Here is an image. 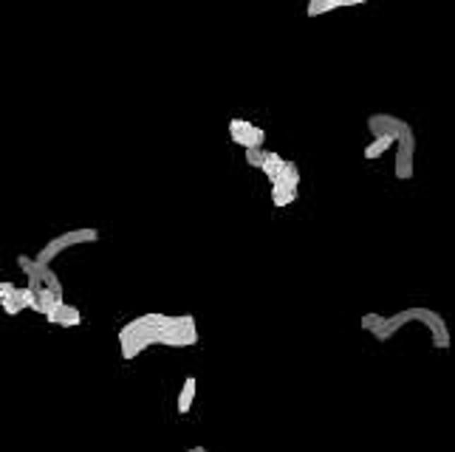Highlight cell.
<instances>
[{"label": "cell", "mask_w": 455, "mask_h": 452, "mask_svg": "<svg viewBox=\"0 0 455 452\" xmlns=\"http://www.w3.org/2000/svg\"><path fill=\"white\" fill-rule=\"evenodd\" d=\"M365 0H308V17H319V14H328L333 8H342V6H359Z\"/></svg>", "instance_id": "cell-10"}, {"label": "cell", "mask_w": 455, "mask_h": 452, "mask_svg": "<svg viewBox=\"0 0 455 452\" xmlns=\"http://www.w3.org/2000/svg\"><path fill=\"white\" fill-rule=\"evenodd\" d=\"M187 452H206V449H203V446H189Z\"/></svg>", "instance_id": "cell-17"}, {"label": "cell", "mask_w": 455, "mask_h": 452, "mask_svg": "<svg viewBox=\"0 0 455 452\" xmlns=\"http://www.w3.org/2000/svg\"><path fill=\"white\" fill-rule=\"evenodd\" d=\"M51 325H59V328H73V325H79L82 322V314H79V308L76 305H68V302H59L48 316H45Z\"/></svg>", "instance_id": "cell-8"}, {"label": "cell", "mask_w": 455, "mask_h": 452, "mask_svg": "<svg viewBox=\"0 0 455 452\" xmlns=\"http://www.w3.org/2000/svg\"><path fill=\"white\" fill-rule=\"evenodd\" d=\"M390 144H396L393 136H373V141L365 147V158H379L384 150H390Z\"/></svg>", "instance_id": "cell-13"}, {"label": "cell", "mask_w": 455, "mask_h": 452, "mask_svg": "<svg viewBox=\"0 0 455 452\" xmlns=\"http://www.w3.org/2000/svg\"><path fill=\"white\" fill-rule=\"evenodd\" d=\"M277 184H285V186L300 189V170H297V164H294V161H288V164H285V172L280 175V181H277Z\"/></svg>", "instance_id": "cell-14"}, {"label": "cell", "mask_w": 455, "mask_h": 452, "mask_svg": "<svg viewBox=\"0 0 455 452\" xmlns=\"http://www.w3.org/2000/svg\"><path fill=\"white\" fill-rule=\"evenodd\" d=\"M263 161H266V150H263V147H249V150H246V164H249V167H257V170H260Z\"/></svg>", "instance_id": "cell-16"}, {"label": "cell", "mask_w": 455, "mask_h": 452, "mask_svg": "<svg viewBox=\"0 0 455 452\" xmlns=\"http://www.w3.org/2000/svg\"><path fill=\"white\" fill-rule=\"evenodd\" d=\"M229 136H232V141L240 144L243 150H249V147H263V141H266V130L257 127V124H252V121H246V119H232V121H229Z\"/></svg>", "instance_id": "cell-7"}, {"label": "cell", "mask_w": 455, "mask_h": 452, "mask_svg": "<svg viewBox=\"0 0 455 452\" xmlns=\"http://www.w3.org/2000/svg\"><path fill=\"white\" fill-rule=\"evenodd\" d=\"M195 390H198V379H195V376H187L184 384H181V390H178V401H175V410H178L181 415H187V412L192 410Z\"/></svg>", "instance_id": "cell-9"}, {"label": "cell", "mask_w": 455, "mask_h": 452, "mask_svg": "<svg viewBox=\"0 0 455 452\" xmlns=\"http://www.w3.org/2000/svg\"><path fill=\"white\" fill-rule=\"evenodd\" d=\"M407 322H421V325L430 331V336H432V347H438V350H447V347H449L452 339H449V328H447L444 316H441L435 308H427V305H410V308H401V311L384 316V325H382V331L376 333V339H379V342L393 339Z\"/></svg>", "instance_id": "cell-1"}, {"label": "cell", "mask_w": 455, "mask_h": 452, "mask_svg": "<svg viewBox=\"0 0 455 452\" xmlns=\"http://www.w3.org/2000/svg\"><path fill=\"white\" fill-rule=\"evenodd\" d=\"M382 325H384V316H382V314H365V316H362V328H365L367 333H373V336L382 331Z\"/></svg>", "instance_id": "cell-15"}, {"label": "cell", "mask_w": 455, "mask_h": 452, "mask_svg": "<svg viewBox=\"0 0 455 452\" xmlns=\"http://www.w3.org/2000/svg\"><path fill=\"white\" fill-rule=\"evenodd\" d=\"M396 144H398L396 147V178L407 181V178H413V155H415V133H413V127H407L398 136Z\"/></svg>", "instance_id": "cell-6"}, {"label": "cell", "mask_w": 455, "mask_h": 452, "mask_svg": "<svg viewBox=\"0 0 455 452\" xmlns=\"http://www.w3.org/2000/svg\"><path fill=\"white\" fill-rule=\"evenodd\" d=\"M285 164H288V161H285L283 155H277V153H266V161H263V167H260V170L266 172V178H268L271 184H277V181H280V175L285 172Z\"/></svg>", "instance_id": "cell-11"}, {"label": "cell", "mask_w": 455, "mask_h": 452, "mask_svg": "<svg viewBox=\"0 0 455 452\" xmlns=\"http://www.w3.org/2000/svg\"><path fill=\"white\" fill-rule=\"evenodd\" d=\"M96 240H99V232H96V229H90V226H76V229H68V232L51 237V240L37 251V260L45 263V266H51V260L59 257L65 249H73V246H82V243H96Z\"/></svg>", "instance_id": "cell-3"}, {"label": "cell", "mask_w": 455, "mask_h": 452, "mask_svg": "<svg viewBox=\"0 0 455 452\" xmlns=\"http://www.w3.org/2000/svg\"><path fill=\"white\" fill-rule=\"evenodd\" d=\"M17 266L23 268V274L28 277V285L37 288V285H45V288H54L57 294H62V282L57 277V271L45 263H40L37 257H28V254H20L17 257Z\"/></svg>", "instance_id": "cell-5"}, {"label": "cell", "mask_w": 455, "mask_h": 452, "mask_svg": "<svg viewBox=\"0 0 455 452\" xmlns=\"http://www.w3.org/2000/svg\"><path fill=\"white\" fill-rule=\"evenodd\" d=\"M161 345H164V347H192V345H198L195 316H192V314L172 316L170 328L161 333Z\"/></svg>", "instance_id": "cell-4"}, {"label": "cell", "mask_w": 455, "mask_h": 452, "mask_svg": "<svg viewBox=\"0 0 455 452\" xmlns=\"http://www.w3.org/2000/svg\"><path fill=\"white\" fill-rule=\"evenodd\" d=\"M297 192H300V189H294V186L271 184V203H274V206H288V203H294Z\"/></svg>", "instance_id": "cell-12"}, {"label": "cell", "mask_w": 455, "mask_h": 452, "mask_svg": "<svg viewBox=\"0 0 455 452\" xmlns=\"http://www.w3.org/2000/svg\"><path fill=\"white\" fill-rule=\"evenodd\" d=\"M172 316L167 314H141L136 319H130L127 325L119 328V350L122 359H136L138 353H144L150 345H161V333L170 328Z\"/></svg>", "instance_id": "cell-2"}]
</instances>
